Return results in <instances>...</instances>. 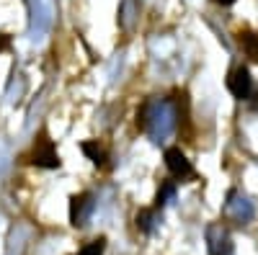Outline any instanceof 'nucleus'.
Returning <instances> with one entry per match:
<instances>
[{"instance_id":"20e7f679","label":"nucleus","mask_w":258,"mask_h":255,"mask_svg":"<svg viewBox=\"0 0 258 255\" xmlns=\"http://www.w3.org/2000/svg\"><path fill=\"white\" fill-rule=\"evenodd\" d=\"M225 211H227V217H232L238 224H245L253 219V204L248 201V196H243L240 191H230L227 194V201H225Z\"/></svg>"},{"instance_id":"1a4fd4ad","label":"nucleus","mask_w":258,"mask_h":255,"mask_svg":"<svg viewBox=\"0 0 258 255\" xmlns=\"http://www.w3.org/2000/svg\"><path fill=\"white\" fill-rule=\"evenodd\" d=\"M83 152L88 155L96 165H103L106 162V150H103L98 142H83Z\"/></svg>"},{"instance_id":"9b49d317","label":"nucleus","mask_w":258,"mask_h":255,"mask_svg":"<svg viewBox=\"0 0 258 255\" xmlns=\"http://www.w3.org/2000/svg\"><path fill=\"white\" fill-rule=\"evenodd\" d=\"M173 196H176V183L173 181H165L163 186H160V191H158V206H165V204H170L173 201Z\"/></svg>"},{"instance_id":"ddd939ff","label":"nucleus","mask_w":258,"mask_h":255,"mask_svg":"<svg viewBox=\"0 0 258 255\" xmlns=\"http://www.w3.org/2000/svg\"><path fill=\"white\" fill-rule=\"evenodd\" d=\"M212 3H217V6H232L235 0H212Z\"/></svg>"},{"instance_id":"f257e3e1","label":"nucleus","mask_w":258,"mask_h":255,"mask_svg":"<svg viewBox=\"0 0 258 255\" xmlns=\"http://www.w3.org/2000/svg\"><path fill=\"white\" fill-rule=\"evenodd\" d=\"M137 126L153 137V142H163L176 129V106L168 98H147L137 111Z\"/></svg>"},{"instance_id":"9d476101","label":"nucleus","mask_w":258,"mask_h":255,"mask_svg":"<svg viewBox=\"0 0 258 255\" xmlns=\"http://www.w3.org/2000/svg\"><path fill=\"white\" fill-rule=\"evenodd\" d=\"M240 44H243V49H245V54L250 59H258V36L253 31H243L240 34Z\"/></svg>"},{"instance_id":"6e6552de","label":"nucleus","mask_w":258,"mask_h":255,"mask_svg":"<svg viewBox=\"0 0 258 255\" xmlns=\"http://www.w3.org/2000/svg\"><path fill=\"white\" fill-rule=\"evenodd\" d=\"M155 209H142L140 214H137V229L140 232H145V235H150L153 232V227H155Z\"/></svg>"},{"instance_id":"0eeeda50","label":"nucleus","mask_w":258,"mask_h":255,"mask_svg":"<svg viewBox=\"0 0 258 255\" xmlns=\"http://www.w3.org/2000/svg\"><path fill=\"white\" fill-rule=\"evenodd\" d=\"M165 167H168V173L178 178V181H186L194 176V167L191 162L186 160V155L178 150V147H170V150H165Z\"/></svg>"},{"instance_id":"f03ea898","label":"nucleus","mask_w":258,"mask_h":255,"mask_svg":"<svg viewBox=\"0 0 258 255\" xmlns=\"http://www.w3.org/2000/svg\"><path fill=\"white\" fill-rule=\"evenodd\" d=\"M207 245H209V255H235V245L225 224L212 222L207 227Z\"/></svg>"},{"instance_id":"f8f14e48","label":"nucleus","mask_w":258,"mask_h":255,"mask_svg":"<svg viewBox=\"0 0 258 255\" xmlns=\"http://www.w3.org/2000/svg\"><path fill=\"white\" fill-rule=\"evenodd\" d=\"M106 250V237H98V240H91L88 245H83L75 255H103Z\"/></svg>"},{"instance_id":"7ed1b4c3","label":"nucleus","mask_w":258,"mask_h":255,"mask_svg":"<svg viewBox=\"0 0 258 255\" xmlns=\"http://www.w3.org/2000/svg\"><path fill=\"white\" fill-rule=\"evenodd\" d=\"M93 211H96V196L93 194H78L70 199V224L73 227H85L91 222L93 217Z\"/></svg>"},{"instance_id":"39448f33","label":"nucleus","mask_w":258,"mask_h":255,"mask_svg":"<svg viewBox=\"0 0 258 255\" xmlns=\"http://www.w3.org/2000/svg\"><path fill=\"white\" fill-rule=\"evenodd\" d=\"M29 162H34L36 167H49V170H52V167H59V155H57V150H54L52 139L39 137L36 144H34V152H31Z\"/></svg>"},{"instance_id":"423d86ee","label":"nucleus","mask_w":258,"mask_h":255,"mask_svg":"<svg viewBox=\"0 0 258 255\" xmlns=\"http://www.w3.org/2000/svg\"><path fill=\"white\" fill-rule=\"evenodd\" d=\"M227 88L238 101H248L250 93H253V77H250L248 67H243V65L235 67L230 72V77H227Z\"/></svg>"}]
</instances>
